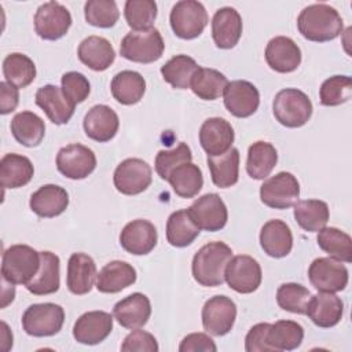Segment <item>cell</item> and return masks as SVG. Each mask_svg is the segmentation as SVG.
Wrapping results in <instances>:
<instances>
[{"label": "cell", "mask_w": 352, "mask_h": 352, "mask_svg": "<svg viewBox=\"0 0 352 352\" xmlns=\"http://www.w3.org/2000/svg\"><path fill=\"white\" fill-rule=\"evenodd\" d=\"M297 28L301 36L309 41L326 43L342 33L344 22L340 12L324 3L311 4L300 12Z\"/></svg>", "instance_id": "6da1fadb"}, {"label": "cell", "mask_w": 352, "mask_h": 352, "mask_svg": "<svg viewBox=\"0 0 352 352\" xmlns=\"http://www.w3.org/2000/svg\"><path fill=\"white\" fill-rule=\"evenodd\" d=\"M232 257L231 248L220 241L204 245L192 258L191 271L195 282L205 287H216L224 282V271Z\"/></svg>", "instance_id": "7a4b0ae2"}, {"label": "cell", "mask_w": 352, "mask_h": 352, "mask_svg": "<svg viewBox=\"0 0 352 352\" xmlns=\"http://www.w3.org/2000/svg\"><path fill=\"white\" fill-rule=\"evenodd\" d=\"M40 252L29 245H11L3 253L1 278L12 285H28L40 268Z\"/></svg>", "instance_id": "3957f363"}, {"label": "cell", "mask_w": 352, "mask_h": 352, "mask_svg": "<svg viewBox=\"0 0 352 352\" xmlns=\"http://www.w3.org/2000/svg\"><path fill=\"white\" fill-rule=\"evenodd\" d=\"M312 102L308 95L297 88L279 91L272 102V113L276 121L286 128H300L312 116Z\"/></svg>", "instance_id": "277c9868"}, {"label": "cell", "mask_w": 352, "mask_h": 352, "mask_svg": "<svg viewBox=\"0 0 352 352\" xmlns=\"http://www.w3.org/2000/svg\"><path fill=\"white\" fill-rule=\"evenodd\" d=\"M164 50L162 36L155 28L143 32H129L120 44L121 56L136 63H153L162 56Z\"/></svg>", "instance_id": "5b68a950"}, {"label": "cell", "mask_w": 352, "mask_h": 352, "mask_svg": "<svg viewBox=\"0 0 352 352\" xmlns=\"http://www.w3.org/2000/svg\"><path fill=\"white\" fill-rule=\"evenodd\" d=\"M22 327L32 337H51L60 331L65 322V311L54 302L29 305L22 315Z\"/></svg>", "instance_id": "8992f818"}, {"label": "cell", "mask_w": 352, "mask_h": 352, "mask_svg": "<svg viewBox=\"0 0 352 352\" xmlns=\"http://www.w3.org/2000/svg\"><path fill=\"white\" fill-rule=\"evenodd\" d=\"M169 22L173 33L183 40L197 38L209 22L208 12L197 0L177 1L170 11Z\"/></svg>", "instance_id": "52a82bcc"}, {"label": "cell", "mask_w": 352, "mask_h": 352, "mask_svg": "<svg viewBox=\"0 0 352 352\" xmlns=\"http://www.w3.org/2000/svg\"><path fill=\"white\" fill-rule=\"evenodd\" d=\"M300 197V183L290 172H279L260 187V199L274 209H289Z\"/></svg>", "instance_id": "ba28073f"}, {"label": "cell", "mask_w": 352, "mask_h": 352, "mask_svg": "<svg viewBox=\"0 0 352 352\" xmlns=\"http://www.w3.org/2000/svg\"><path fill=\"white\" fill-rule=\"evenodd\" d=\"M70 11L58 1L41 4L34 14V30L43 40L55 41L62 38L72 26Z\"/></svg>", "instance_id": "9c48e42d"}, {"label": "cell", "mask_w": 352, "mask_h": 352, "mask_svg": "<svg viewBox=\"0 0 352 352\" xmlns=\"http://www.w3.org/2000/svg\"><path fill=\"white\" fill-rule=\"evenodd\" d=\"M263 272L258 261L248 254L231 257L224 271V280L230 289L241 294H249L261 285Z\"/></svg>", "instance_id": "30bf717a"}, {"label": "cell", "mask_w": 352, "mask_h": 352, "mask_svg": "<svg viewBox=\"0 0 352 352\" xmlns=\"http://www.w3.org/2000/svg\"><path fill=\"white\" fill-rule=\"evenodd\" d=\"M153 180L151 166L140 158H126L114 170L113 182L124 195H138L147 190Z\"/></svg>", "instance_id": "8fae6325"}, {"label": "cell", "mask_w": 352, "mask_h": 352, "mask_svg": "<svg viewBox=\"0 0 352 352\" xmlns=\"http://www.w3.org/2000/svg\"><path fill=\"white\" fill-rule=\"evenodd\" d=\"M56 168L65 177L81 180L95 170L96 155L89 147L80 143H72L58 151Z\"/></svg>", "instance_id": "7c38bea8"}, {"label": "cell", "mask_w": 352, "mask_h": 352, "mask_svg": "<svg viewBox=\"0 0 352 352\" xmlns=\"http://www.w3.org/2000/svg\"><path fill=\"white\" fill-rule=\"evenodd\" d=\"M311 285L319 292L337 293L348 285V270L342 261L333 257H318L308 268Z\"/></svg>", "instance_id": "4fadbf2b"}, {"label": "cell", "mask_w": 352, "mask_h": 352, "mask_svg": "<svg viewBox=\"0 0 352 352\" xmlns=\"http://www.w3.org/2000/svg\"><path fill=\"white\" fill-rule=\"evenodd\" d=\"M204 330L221 337L231 331L236 319V305L227 296H213L202 307Z\"/></svg>", "instance_id": "5bb4252c"}, {"label": "cell", "mask_w": 352, "mask_h": 352, "mask_svg": "<svg viewBox=\"0 0 352 352\" xmlns=\"http://www.w3.org/2000/svg\"><path fill=\"white\" fill-rule=\"evenodd\" d=\"M192 221L209 232H216L224 228L228 220V210L219 194L209 192L195 199L187 209Z\"/></svg>", "instance_id": "9a60e30c"}, {"label": "cell", "mask_w": 352, "mask_h": 352, "mask_svg": "<svg viewBox=\"0 0 352 352\" xmlns=\"http://www.w3.org/2000/svg\"><path fill=\"white\" fill-rule=\"evenodd\" d=\"M224 106L238 118H246L254 114L260 106L258 89L246 80H234L224 89Z\"/></svg>", "instance_id": "2e32d148"}, {"label": "cell", "mask_w": 352, "mask_h": 352, "mask_svg": "<svg viewBox=\"0 0 352 352\" xmlns=\"http://www.w3.org/2000/svg\"><path fill=\"white\" fill-rule=\"evenodd\" d=\"M113 330V315L104 311L82 314L73 326V337L84 345H96L104 341Z\"/></svg>", "instance_id": "e0dca14e"}, {"label": "cell", "mask_w": 352, "mask_h": 352, "mask_svg": "<svg viewBox=\"0 0 352 352\" xmlns=\"http://www.w3.org/2000/svg\"><path fill=\"white\" fill-rule=\"evenodd\" d=\"M234 128L220 117L205 120L199 128V143L208 157H217L227 153L234 143Z\"/></svg>", "instance_id": "ac0fdd59"}, {"label": "cell", "mask_w": 352, "mask_h": 352, "mask_svg": "<svg viewBox=\"0 0 352 352\" xmlns=\"http://www.w3.org/2000/svg\"><path fill=\"white\" fill-rule=\"evenodd\" d=\"M158 234L155 226L144 219L129 221L120 234L122 249L135 256L148 254L157 245Z\"/></svg>", "instance_id": "d6986e66"}, {"label": "cell", "mask_w": 352, "mask_h": 352, "mask_svg": "<svg viewBox=\"0 0 352 352\" xmlns=\"http://www.w3.org/2000/svg\"><path fill=\"white\" fill-rule=\"evenodd\" d=\"M344 314L342 300L330 292H320L311 296L307 304L305 315L314 324L322 329H329L340 323Z\"/></svg>", "instance_id": "ffe728a7"}, {"label": "cell", "mask_w": 352, "mask_h": 352, "mask_svg": "<svg viewBox=\"0 0 352 352\" xmlns=\"http://www.w3.org/2000/svg\"><path fill=\"white\" fill-rule=\"evenodd\" d=\"M34 102L47 114L50 121L56 125L69 122L74 114L76 104L66 98L62 88L52 84L38 88Z\"/></svg>", "instance_id": "44dd1931"}, {"label": "cell", "mask_w": 352, "mask_h": 352, "mask_svg": "<svg viewBox=\"0 0 352 352\" xmlns=\"http://www.w3.org/2000/svg\"><path fill=\"white\" fill-rule=\"evenodd\" d=\"M85 135L99 143L111 140L120 128L117 113L106 104H96L88 110L82 121Z\"/></svg>", "instance_id": "7402d4cb"}, {"label": "cell", "mask_w": 352, "mask_h": 352, "mask_svg": "<svg viewBox=\"0 0 352 352\" xmlns=\"http://www.w3.org/2000/svg\"><path fill=\"white\" fill-rule=\"evenodd\" d=\"M268 66L278 73H292L301 63L300 47L286 36L271 38L264 52Z\"/></svg>", "instance_id": "603a6c76"}, {"label": "cell", "mask_w": 352, "mask_h": 352, "mask_svg": "<svg viewBox=\"0 0 352 352\" xmlns=\"http://www.w3.org/2000/svg\"><path fill=\"white\" fill-rule=\"evenodd\" d=\"M242 36V16L232 7L219 8L212 18V37L221 50L234 48Z\"/></svg>", "instance_id": "cb8c5ba5"}, {"label": "cell", "mask_w": 352, "mask_h": 352, "mask_svg": "<svg viewBox=\"0 0 352 352\" xmlns=\"http://www.w3.org/2000/svg\"><path fill=\"white\" fill-rule=\"evenodd\" d=\"M151 315V304L146 294L132 293L120 300L113 308V316L125 329L143 327Z\"/></svg>", "instance_id": "d4e9b609"}, {"label": "cell", "mask_w": 352, "mask_h": 352, "mask_svg": "<svg viewBox=\"0 0 352 352\" xmlns=\"http://www.w3.org/2000/svg\"><path fill=\"white\" fill-rule=\"evenodd\" d=\"M96 276V264L91 256L85 253H73L69 257L66 286L70 293L76 296L89 293Z\"/></svg>", "instance_id": "484cf974"}, {"label": "cell", "mask_w": 352, "mask_h": 352, "mask_svg": "<svg viewBox=\"0 0 352 352\" xmlns=\"http://www.w3.org/2000/svg\"><path fill=\"white\" fill-rule=\"evenodd\" d=\"M29 205L38 217H56L69 206V194L60 186L44 184L30 195Z\"/></svg>", "instance_id": "4316f807"}, {"label": "cell", "mask_w": 352, "mask_h": 352, "mask_svg": "<svg viewBox=\"0 0 352 352\" xmlns=\"http://www.w3.org/2000/svg\"><path fill=\"white\" fill-rule=\"evenodd\" d=\"M77 55L78 59L94 72L109 69L116 59V51L111 43L100 36H88L84 38L78 45Z\"/></svg>", "instance_id": "83f0119b"}, {"label": "cell", "mask_w": 352, "mask_h": 352, "mask_svg": "<svg viewBox=\"0 0 352 352\" xmlns=\"http://www.w3.org/2000/svg\"><path fill=\"white\" fill-rule=\"evenodd\" d=\"M260 245L270 257H286L293 248V234L290 227L278 219L267 221L260 231Z\"/></svg>", "instance_id": "f1b7e54d"}, {"label": "cell", "mask_w": 352, "mask_h": 352, "mask_svg": "<svg viewBox=\"0 0 352 352\" xmlns=\"http://www.w3.org/2000/svg\"><path fill=\"white\" fill-rule=\"evenodd\" d=\"M40 268L36 276L25 287L36 296H47L58 292L60 285V260L48 250L40 252Z\"/></svg>", "instance_id": "f546056e"}, {"label": "cell", "mask_w": 352, "mask_h": 352, "mask_svg": "<svg viewBox=\"0 0 352 352\" xmlns=\"http://www.w3.org/2000/svg\"><path fill=\"white\" fill-rule=\"evenodd\" d=\"M136 270L126 261L107 263L96 276V289L100 293H118L136 282Z\"/></svg>", "instance_id": "4dcf8cb0"}, {"label": "cell", "mask_w": 352, "mask_h": 352, "mask_svg": "<svg viewBox=\"0 0 352 352\" xmlns=\"http://www.w3.org/2000/svg\"><path fill=\"white\" fill-rule=\"evenodd\" d=\"M34 175L32 161L21 154H6L0 161V182L4 188L26 186Z\"/></svg>", "instance_id": "1f68e13d"}, {"label": "cell", "mask_w": 352, "mask_h": 352, "mask_svg": "<svg viewBox=\"0 0 352 352\" xmlns=\"http://www.w3.org/2000/svg\"><path fill=\"white\" fill-rule=\"evenodd\" d=\"M113 98L125 106L136 104L146 92V80L133 70H122L117 73L110 84Z\"/></svg>", "instance_id": "d6a6232c"}, {"label": "cell", "mask_w": 352, "mask_h": 352, "mask_svg": "<svg viewBox=\"0 0 352 352\" xmlns=\"http://www.w3.org/2000/svg\"><path fill=\"white\" fill-rule=\"evenodd\" d=\"M11 133L14 139L25 147L38 146L45 135V124L33 111H21L11 120Z\"/></svg>", "instance_id": "836d02e7"}, {"label": "cell", "mask_w": 352, "mask_h": 352, "mask_svg": "<svg viewBox=\"0 0 352 352\" xmlns=\"http://www.w3.org/2000/svg\"><path fill=\"white\" fill-rule=\"evenodd\" d=\"M208 168L212 182L219 188H228L236 184L239 177V151L231 147L227 153L217 157H208Z\"/></svg>", "instance_id": "e575fe53"}, {"label": "cell", "mask_w": 352, "mask_h": 352, "mask_svg": "<svg viewBox=\"0 0 352 352\" xmlns=\"http://www.w3.org/2000/svg\"><path fill=\"white\" fill-rule=\"evenodd\" d=\"M278 162V151L268 142H254L248 150L246 172L254 180H264L270 176Z\"/></svg>", "instance_id": "d590c367"}, {"label": "cell", "mask_w": 352, "mask_h": 352, "mask_svg": "<svg viewBox=\"0 0 352 352\" xmlns=\"http://www.w3.org/2000/svg\"><path fill=\"white\" fill-rule=\"evenodd\" d=\"M294 219L308 232H318L329 221V205L320 199H302L294 204Z\"/></svg>", "instance_id": "8d00e7d4"}, {"label": "cell", "mask_w": 352, "mask_h": 352, "mask_svg": "<svg viewBox=\"0 0 352 352\" xmlns=\"http://www.w3.org/2000/svg\"><path fill=\"white\" fill-rule=\"evenodd\" d=\"M166 182H169L176 195L188 199L201 191L204 186V176L198 165L192 162H184L172 170Z\"/></svg>", "instance_id": "74e56055"}, {"label": "cell", "mask_w": 352, "mask_h": 352, "mask_svg": "<svg viewBox=\"0 0 352 352\" xmlns=\"http://www.w3.org/2000/svg\"><path fill=\"white\" fill-rule=\"evenodd\" d=\"M199 227L192 221L187 209L173 212L166 221V241L175 248L191 245L199 235Z\"/></svg>", "instance_id": "f35d334b"}, {"label": "cell", "mask_w": 352, "mask_h": 352, "mask_svg": "<svg viewBox=\"0 0 352 352\" xmlns=\"http://www.w3.org/2000/svg\"><path fill=\"white\" fill-rule=\"evenodd\" d=\"M227 84V77L219 70L199 66L191 80L190 88L202 100H216L224 94Z\"/></svg>", "instance_id": "ab89813d"}, {"label": "cell", "mask_w": 352, "mask_h": 352, "mask_svg": "<svg viewBox=\"0 0 352 352\" xmlns=\"http://www.w3.org/2000/svg\"><path fill=\"white\" fill-rule=\"evenodd\" d=\"M3 74L8 84L16 88H26L36 78V66L28 55L12 52L3 60Z\"/></svg>", "instance_id": "60d3db41"}, {"label": "cell", "mask_w": 352, "mask_h": 352, "mask_svg": "<svg viewBox=\"0 0 352 352\" xmlns=\"http://www.w3.org/2000/svg\"><path fill=\"white\" fill-rule=\"evenodd\" d=\"M198 63L188 55H176L161 66V74L164 81L170 84L176 89L190 88L191 80L198 70Z\"/></svg>", "instance_id": "b9f144b4"}, {"label": "cell", "mask_w": 352, "mask_h": 352, "mask_svg": "<svg viewBox=\"0 0 352 352\" xmlns=\"http://www.w3.org/2000/svg\"><path fill=\"white\" fill-rule=\"evenodd\" d=\"M319 248L336 260L342 263L352 261V239L349 234L336 228V227H323L318 231L316 236Z\"/></svg>", "instance_id": "7bdbcfd3"}, {"label": "cell", "mask_w": 352, "mask_h": 352, "mask_svg": "<svg viewBox=\"0 0 352 352\" xmlns=\"http://www.w3.org/2000/svg\"><path fill=\"white\" fill-rule=\"evenodd\" d=\"M304 329L294 320H278L271 324L268 342L272 351H293L301 345Z\"/></svg>", "instance_id": "ee69618b"}, {"label": "cell", "mask_w": 352, "mask_h": 352, "mask_svg": "<svg viewBox=\"0 0 352 352\" xmlns=\"http://www.w3.org/2000/svg\"><path fill=\"white\" fill-rule=\"evenodd\" d=\"M124 16L128 26L135 32L148 30L157 18V3L153 0H126Z\"/></svg>", "instance_id": "f6af8a7d"}, {"label": "cell", "mask_w": 352, "mask_h": 352, "mask_svg": "<svg viewBox=\"0 0 352 352\" xmlns=\"http://www.w3.org/2000/svg\"><path fill=\"white\" fill-rule=\"evenodd\" d=\"M84 16L89 25L109 29L117 23L120 11L114 0H88L84 6Z\"/></svg>", "instance_id": "bcb514c9"}, {"label": "cell", "mask_w": 352, "mask_h": 352, "mask_svg": "<svg viewBox=\"0 0 352 352\" xmlns=\"http://www.w3.org/2000/svg\"><path fill=\"white\" fill-rule=\"evenodd\" d=\"M309 297H311V292L305 286L294 282L283 283L276 290L278 305L283 311H287L292 314L305 315Z\"/></svg>", "instance_id": "7dc6e473"}, {"label": "cell", "mask_w": 352, "mask_h": 352, "mask_svg": "<svg viewBox=\"0 0 352 352\" xmlns=\"http://www.w3.org/2000/svg\"><path fill=\"white\" fill-rule=\"evenodd\" d=\"M352 80L349 76H333L326 78L319 88V99L323 106H340L351 99Z\"/></svg>", "instance_id": "c3c4849f"}, {"label": "cell", "mask_w": 352, "mask_h": 352, "mask_svg": "<svg viewBox=\"0 0 352 352\" xmlns=\"http://www.w3.org/2000/svg\"><path fill=\"white\" fill-rule=\"evenodd\" d=\"M192 153L191 148L180 142L175 148L172 150H161L155 155V172L162 180H168L169 175L175 168L184 162H191Z\"/></svg>", "instance_id": "681fc988"}, {"label": "cell", "mask_w": 352, "mask_h": 352, "mask_svg": "<svg viewBox=\"0 0 352 352\" xmlns=\"http://www.w3.org/2000/svg\"><path fill=\"white\" fill-rule=\"evenodd\" d=\"M62 82V91L66 95L69 100H72L74 104L82 103L89 92H91V84L88 78L78 72H67L60 78Z\"/></svg>", "instance_id": "f907efd6"}, {"label": "cell", "mask_w": 352, "mask_h": 352, "mask_svg": "<svg viewBox=\"0 0 352 352\" xmlns=\"http://www.w3.org/2000/svg\"><path fill=\"white\" fill-rule=\"evenodd\" d=\"M121 351L124 352H157L158 342L155 337L144 330L133 329L122 341Z\"/></svg>", "instance_id": "816d5d0a"}, {"label": "cell", "mask_w": 352, "mask_h": 352, "mask_svg": "<svg viewBox=\"0 0 352 352\" xmlns=\"http://www.w3.org/2000/svg\"><path fill=\"white\" fill-rule=\"evenodd\" d=\"M271 323H257L248 331L245 337V349L246 352H267L272 351L268 342V331Z\"/></svg>", "instance_id": "f5cc1de1"}, {"label": "cell", "mask_w": 352, "mask_h": 352, "mask_svg": "<svg viewBox=\"0 0 352 352\" xmlns=\"http://www.w3.org/2000/svg\"><path fill=\"white\" fill-rule=\"evenodd\" d=\"M180 352H216L217 346L214 341L205 333H191L187 334L180 345Z\"/></svg>", "instance_id": "db71d44e"}, {"label": "cell", "mask_w": 352, "mask_h": 352, "mask_svg": "<svg viewBox=\"0 0 352 352\" xmlns=\"http://www.w3.org/2000/svg\"><path fill=\"white\" fill-rule=\"evenodd\" d=\"M19 103L18 88L7 81L0 82V113L3 116L14 111Z\"/></svg>", "instance_id": "11a10c76"}]
</instances>
